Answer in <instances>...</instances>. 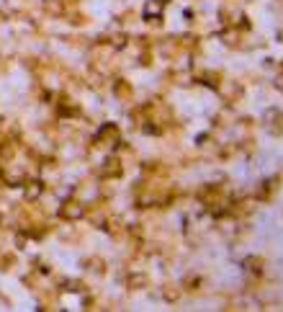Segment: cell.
Here are the masks:
<instances>
[]
</instances>
